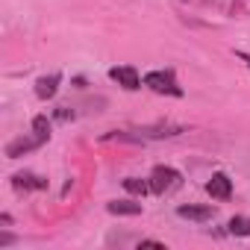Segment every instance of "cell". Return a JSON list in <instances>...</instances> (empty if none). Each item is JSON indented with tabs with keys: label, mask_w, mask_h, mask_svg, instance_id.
Returning <instances> with one entry per match:
<instances>
[{
	"label": "cell",
	"mask_w": 250,
	"mask_h": 250,
	"mask_svg": "<svg viewBox=\"0 0 250 250\" xmlns=\"http://www.w3.org/2000/svg\"><path fill=\"white\" fill-rule=\"evenodd\" d=\"M12 186L18 191H42V188H47V180L44 177H36V174H15L12 177Z\"/></svg>",
	"instance_id": "6"
},
{
	"label": "cell",
	"mask_w": 250,
	"mask_h": 250,
	"mask_svg": "<svg viewBox=\"0 0 250 250\" xmlns=\"http://www.w3.org/2000/svg\"><path fill=\"white\" fill-rule=\"evenodd\" d=\"M177 215L188 218V221H209L212 218V206H180Z\"/></svg>",
	"instance_id": "8"
},
{
	"label": "cell",
	"mask_w": 250,
	"mask_h": 250,
	"mask_svg": "<svg viewBox=\"0 0 250 250\" xmlns=\"http://www.w3.org/2000/svg\"><path fill=\"white\" fill-rule=\"evenodd\" d=\"M42 145H44V139H39V136H33V139H15V142L6 145V156H9V159H18V156L36 150V147H42Z\"/></svg>",
	"instance_id": "5"
},
{
	"label": "cell",
	"mask_w": 250,
	"mask_h": 250,
	"mask_svg": "<svg viewBox=\"0 0 250 250\" xmlns=\"http://www.w3.org/2000/svg\"><path fill=\"white\" fill-rule=\"evenodd\" d=\"M33 133L39 136V139H50V121L44 118V115H39V118H33Z\"/></svg>",
	"instance_id": "12"
},
{
	"label": "cell",
	"mask_w": 250,
	"mask_h": 250,
	"mask_svg": "<svg viewBox=\"0 0 250 250\" xmlns=\"http://www.w3.org/2000/svg\"><path fill=\"white\" fill-rule=\"evenodd\" d=\"M109 77H112L118 85H124L127 91H136V88L142 85V80H139V71H136L133 65H121V68H112V71H109Z\"/></svg>",
	"instance_id": "4"
},
{
	"label": "cell",
	"mask_w": 250,
	"mask_h": 250,
	"mask_svg": "<svg viewBox=\"0 0 250 250\" xmlns=\"http://www.w3.org/2000/svg\"><path fill=\"white\" fill-rule=\"evenodd\" d=\"M180 171L177 168H171V165H156L153 171H150V191H156V194H165V191H174L177 186H180Z\"/></svg>",
	"instance_id": "2"
},
{
	"label": "cell",
	"mask_w": 250,
	"mask_h": 250,
	"mask_svg": "<svg viewBox=\"0 0 250 250\" xmlns=\"http://www.w3.org/2000/svg\"><path fill=\"white\" fill-rule=\"evenodd\" d=\"M247 68H250V56H247Z\"/></svg>",
	"instance_id": "13"
},
{
	"label": "cell",
	"mask_w": 250,
	"mask_h": 250,
	"mask_svg": "<svg viewBox=\"0 0 250 250\" xmlns=\"http://www.w3.org/2000/svg\"><path fill=\"white\" fill-rule=\"evenodd\" d=\"M124 188H127L130 194H147L150 191V183L147 180H139V177H127V180H124Z\"/></svg>",
	"instance_id": "11"
},
{
	"label": "cell",
	"mask_w": 250,
	"mask_h": 250,
	"mask_svg": "<svg viewBox=\"0 0 250 250\" xmlns=\"http://www.w3.org/2000/svg\"><path fill=\"white\" fill-rule=\"evenodd\" d=\"M227 229H229L232 235H250V218H244V215H235V218H229Z\"/></svg>",
	"instance_id": "10"
},
{
	"label": "cell",
	"mask_w": 250,
	"mask_h": 250,
	"mask_svg": "<svg viewBox=\"0 0 250 250\" xmlns=\"http://www.w3.org/2000/svg\"><path fill=\"white\" fill-rule=\"evenodd\" d=\"M206 191H209V197H215V200H229V197H232V180L218 171V174L209 177Z\"/></svg>",
	"instance_id": "3"
},
{
	"label": "cell",
	"mask_w": 250,
	"mask_h": 250,
	"mask_svg": "<svg viewBox=\"0 0 250 250\" xmlns=\"http://www.w3.org/2000/svg\"><path fill=\"white\" fill-rule=\"evenodd\" d=\"M145 85L156 94H171V97H183V88L174 77V71H150L145 77Z\"/></svg>",
	"instance_id": "1"
},
{
	"label": "cell",
	"mask_w": 250,
	"mask_h": 250,
	"mask_svg": "<svg viewBox=\"0 0 250 250\" xmlns=\"http://www.w3.org/2000/svg\"><path fill=\"white\" fill-rule=\"evenodd\" d=\"M59 74H50V77H39L36 80V94L42 97V100H50L53 94H56V88H59Z\"/></svg>",
	"instance_id": "7"
},
{
	"label": "cell",
	"mask_w": 250,
	"mask_h": 250,
	"mask_svg": "<svg viewBox=\"0 0 250 250\" xmlns=\"http://www.w3.org/2000/svg\"><path fill=\"white\" fill-rule=\"evenodd\" d=\"M112 215H139L142 212V203H130V200H112L106 206Z\"/></svg>",
	"instance_id": "9"
}]
</instances>
